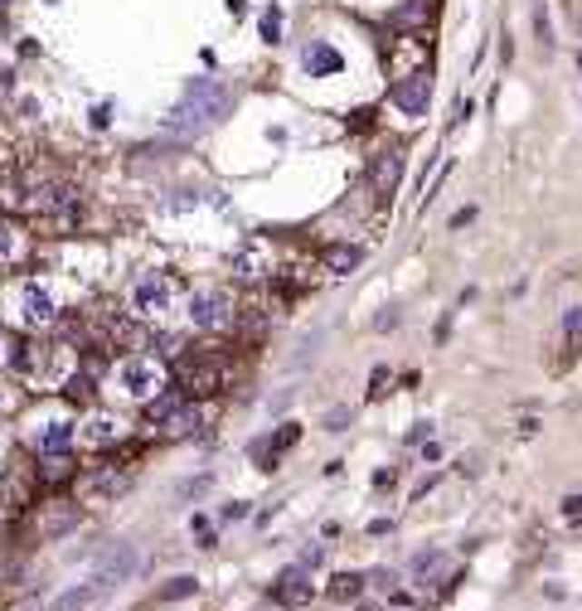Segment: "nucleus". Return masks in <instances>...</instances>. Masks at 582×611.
Returning <instances> with one entry per match:
<instances>
[{"label":"nucleus","mask_w":582,"mask_h":611,"mask_svg":"<svg viewBox=\"0 0 582 611\" xmlns=\"http://www.w3.org/2000/svg\"><path fill=\"white\" fill-rule=\"evenodd\" d=\"M5 310H10V320H15L25 335L59 330V320H64L59 291H54L44 277H15V281H5Z\"/></svg>","instance_id":"nucleus-1"},{"label":"nucleus","mask_w":582,"mask_h":611,"mask_svg":"<svg viewBox=\"0 0 582 611\" xmlns=\"http://www.w3.org/2000/svg\"><path fill=\"white\" fill-rule=\"evenodd\" d=\"M175 296H180V281L170 277V272H155V267H146V272H136L132 281H126L122 310H126L136 325H165L170 310H175Z\"/></svg>","instance_id":"nucleus-2"},{"label":"nucleus","mask_w":582,"mask_h":611,"mask_svg":"<svg viewBox=\"0 0 582 611\" xmlns=\"http://www.w3.org/2000/svg\"><path fill=\"white\" fill-rule=\"evenodd\" d=\"M107 389L122 398V403H136V408H146L161 389H170V369L155 360V354H122L117 364H112V374H107Z\"/></svg>","instance_id":"nucleus-3"},{"label":"nucleus","mask_w":582,"mask_h":611,"mask_svg":"<svg viewBox=\"0 0 582 611\" xmlns=\"http://www.w3.org/2000/svg\"><path fill=\"white\" fill-rule=\"evenodd\" d=\"M184 316H190L194 330L204 335H229L238 325V301L229 287H194L184 296Z\"/></svg>","instance_id":"nucleus-4"},{"label":"nucleus","mask_w":582,"mask_h":611,"mask_svg":"<svg viewBox=\"0 0 582 611\" xmlns=\"http://www.w3.org/2000/svg\"><path fill=\"white\" fill-rule=\"evenodd\" d=\"M175 383L190 398H214L223 389V360L209 345H194V350H180L175 354Z\"/></svg>","instance_id":"nucleus-5"},{"label":"nucleus","mask_w":582,"mask_h":611,"mask_svg":"<svg viewBox=\"0 0 582 611\" xmlns=\"http://www.w3.org/2000/svg\"><path fill=\"white\" fill-rule=\"evenodd\" d=\"M74 442H78V418L68 413V408L39 413V422L25 432V447H30L35 457H64V451H74Z\"/></svg>","instance_id":"nucleus-6"},{"label":"nucleus","mask_w":582,"mask_h":611,"mask_svg":"<svg viewBox=\"0 0 582 611\" xmlns=\"http://www.w3.org/2000/svg\"><path fill=\"white\" fill-rule=\"evenodd\" d=\"M35 515H30V524H35V538L39 544H54V538H68L83 524V505L78 500H68V495H54V490H44V500L39 505H30Z\"/></svg>","instance_id":"nucleus-7"},{"label":"nucleus","mask_w":582,"mask_h":611,"mask_svg":"<svg viewBox=\"0 0 582 611\" xmlns=\"http://www.w3.org/2000/svg\"><path fill=\"white\" fill-rule=\"evenodd\" d=\"M78 442L93 447L97 457H112V451L132 447V422L117 418V413H107V408H97V413H88L78 422Z\"/></svg>","instance_id":"nucleus-8"},{"label":"nucleus","mask_w":582,"mask_h":611,"mask_svg":"<svg viewBox=\"0 0 582 611\" xmlns=\"http://www.w3.org/2000/svg\"><path fill=\"white\" fill-rule=\"evenodd\" d=\"M180 103L194 112L204 126H214V122H223L233 112V93L223 88L219 78H194V83H184V93H180Z\"/></svg>","instance_id":"nucleus-9"},{"label":"nucleus","mask_w":582,"mask_h":611,"mask_svg":"<svg viewBox=\"0 0 582 611\" xmlns=\"http://www.w3.org/2000/svg\"><path fill=\"white\" fill-rule=\"evenodd\" d=\"M74 486H78L83 495H97V500H117V495H122L126 486H132V471L103 457V466H83Z\"/></svg>","instance_id":"nucleus-10"},{"label":"nucleus","mask_w":582,"mask_h":611,"mask_svg":"<svg viewBox=\"0 0 582 611\" xmlns=\"http://www.w3.org/2000/svg\"><path fill=\"white\" fill-rule=\"evenodd\" d=\"M403 184V151L383 146L379 155H369V194L374 199H393Z\"/></svg>","instance_id":"nucleus-11"},{"label":"nucleus","mask_w":582,"mask_h":611,"mask_svg":"<svg viewBox=\"0 0 582 611\" xmlns=\"http://www.w3.org/2000/svg\"><path fill=\"white\" fill-rule=\"evenodd\" d=\"M233 272H238V281H252V287H262V281H272L281 267L272 262V248L262 243V238H252V243H243L233 252Z\"/></svg>","instance_id":"nucleus-12"},{"label":"nucleus","mask_w":582,"mask_h":611,"mask_svg":"<svg viewBox=\"0 0 582 611\" xmlns=\"http://www.w3.org/2000/svg\"><path fill=\"white\" fill-rule=\"evenodd\" d=\"M432 103V74L428 68H413V74H403L393 83V107L403 112V117H422Z\"/></svg>","instance_id":"nucleus-13"},{"label":"nucleus","mask_w":582,"mask_h":611,"mask_svg":"<svg viewBox=\"0 0 582 611\" xmlns=\"http://www.w3.org/2000/svg\"><path fill=\"white\" fill-rule=\"evenodd\" d=\"M35 252V233L25 229L20 219L0 214V272H10V267H25Z\"/></svg>","instance_id":"nucleus-14"},{"label":"nucleus","mask_w":582,"mask_h":611,"mask_svg":"<svg viewBox=\"0 0 582 611\" xmlns=\"http://www.w3.org/2000/svg\"><path fill=\"white\" fill-rule=\"evenodd\" d=\"M136 567H141V548H136V544H112L103 558H97L93 582H103V587H117V582H126Z\"/></svg>","instance_id":"nucleus-15"},{"label":"nucleus","mask_w":582,"mask_h":611,"mask_svg":"<svg viewBox=\"0 0 582 611\" xmlns=\"http://www.w3.org/2000/svg\"><path fill=\"white\" fill-rule=\"evenodd\" d=\"M204 418H209L204 398H184V403L175 408V413H170V418H165V428H161V437H170V442H190V437H200V428H204Z\"/></svg>","instance_id":"nucleus-16"},{"label":"nucleus","mask_w":582,"mask_h":611,"mask_svg":"<svg viewBox=\"0 0 582 611\" xmlns=\"http://www.w3.org/2000/svg\"><path fill=\"white\" fill-rule=\"evenodd\" d=\"M311 596H316V587H311V567H281L277 582H272V602L277 606H306Z\"/></svg>","instance_id":"nucleus-17"},{"label":"nucleus","mask_w":582,"mask_h":611,"mask_svg":"<svg viewBox=\"0 0 582 611\" xmlns=\"http://www.w3.org/2000/svg\"><path fill=\"white\" fill-rule=\"evenodd\" d=\"M83 466L74 461V451H64V457H39L35 466V480H39V490H59V486H74Z\"/></svg>","instance_id":"nucleus-18"},{"label":"nucleus","mask_w":582,"mask_h":611,"mask_svg":"<svg viewBox=\"0 0 582 611\" xmlns=\"http://www.w3.org/2000/svg\"><path fill=\"white\" fill-rule=\"evenodd\" d=\"M107 592L112 587H103V582H78V587H68V592L54 596L49 611H97L107 602Z\"/></svg>","instance_id":"nucleus-19"},{"label":"nucleus","mask_w":582,"mask_h":611,"mask_svg":"<svg viewBox=\"0 0 582 611\" xmlns=\"http://www.w3.org/2000/svg\"><path fill=\"white\" fill-rule=\"evenodd\" d=\"M301 64H306L311 78H330V74H340V54H335L330 39H311L306 54H301Z\"/></svg>","instance_id":"nucleus-20"},{"label":"nucleus","mask_w":582,"mask_h":611,"mask_svg":"<svg viewBox=\"0 0 582 611\" xmlns=\"http://www.w3.org/2000/svg\"><path fill=\"white\" fill-rule=\"evenodd\" d=\"M360 262H364V248H360V243H330V248L321 252V267H325L330 277H350Z\"/></svg>","instance_id":"nucleus-21"},{"label":"nucleus","mask_w":582,"mask_h":611,"mask_svg":"<svg viewBox=\"0 0 582 611\" xmlns=\"http://www.w3.org/2000/svg\"><path fill=\"white\" fill-rule=\"evenodd\" d=\"M325 592H330V602H360L369 592V573H335Z\"/></svg>","instance_id":"nucleus-22"},{"label":"nucleus","mask_w":582,"mask_h":611,"mask_svg":"<svg viewBox=\"0 0 582 611\" xmlns=\"http://www.w3.org/2000/svg\"><path fill=\"white\" fill-rule=\"evenodd\" d=\"M437 567H447V548H422V553H413V558H408V577H413V582H428Z\"/></svg>","instance_id":"nucleus-23"},{"label":"nucleus","mask_w":582,"mask_h":611,"mask_svg":"<svg viewBox=\"0 0 582 611\" xmlns=\"http://www.w3.org/2000/svg\"><path fill=\"white\" fill-rule=\"evenodd\" d=\"M248 461L258 466V471H267V476L277 471L281 451H277V442H272V432H267V437H252V442H248Z\"/></svg>","instance_id":"nucleus-24"},{"label":"nucleus","mask_w":582,"mask_h":611,"mask_svg":"<svg viewBox=\"0 0 582 611\" xmlns=\"http://www.w3.org/2000/svg\"><path fill=\"white\" fill-rule=\"evenodd\" d=\"M200 592V577L180 573V577H165V587H155V602H190Z\"/></svg>","instance_id":"nucleus-25"},{"label":"nucleus","mask_w":582,"mask_h":611,"mask_svg":"<svg viewBox=\"0 0 582 611\" xmlns=\"http://www.w3.org/2000/svg\"><path fill=\"white\" fill-rule=\"evenodd\" d=\"M577 345H582V306H573L563 316V369L577 360Z\"/></svg>","instance_id":"nucleus-26"},{"label":"nucleus","mask_w":582,"mask_h":611,"mask_svg":"<svg viewBox=\"0 0 582 611\" xmlns=\"http://www.w3.org/2000/svg\"><path fill=\"white\" fill-rule=\"evenodd\" d=\"M393 20H399V25H428L432 20V5H428V0H408V5L393 10Z\"/></svg>","instance_id":"nucleus-27"},{"label":"nucleus","mask_w":582,"mask_h":611,"mask_svg":"<svg viewBox=\"0 0 582 611\" xmlns=\"http://www.w3.org/2000/svg\"><path fill=\"white\" fill-rule=\"evenodd\" d=\"M321 340H325V330H311V335L301 340V345H296V354H291V369H306L311 360H316V354H321Z\"/></svg>","instance_id":"nucleus-28"},{"label":"nucleus","mask_w":582,"mask_h":611,"mask_svg":"<svg viewBox=\"0 0 582 611\" xmlns=\"http://www.w3.org/2000/svg\"><path fill=\"white\" fill-rule=\"evenodd\" d=\"M350 422H354V408H345V403H335V408H325L321 428H325V432H350Z\"/></svg>","instance_id":"nucleus-29"},{"label":"nucleus","mask_w":582,"mask_h":611,"mask_svg":"<svg viewBox=\"0 0 582 611\" xmlns=\"http://www.w3.org/2000/svg\"><path fill=\"white\" fill-rule=\"evenodd\" d=\"M15 408H25V389H15V383H0V418L15 413Z\"/></svg>","instance_id":"nucleus-30"},{"label":"nucleus","mask_w":582,"mask_h":611,"mask_svg":"<svg viewBox=\"0 0 582 611\" xmlns=\"http://www.w3.org/2000/svg\"><path fill=\"white\" fill-rule=\"evenodd\" d=\"M272 442H277V451H291L296 442H301V428H296V422H281V428L272 432Z\"/></svg>","instance_id":"nucleus-31"},{"label":"nucleus","mask_w":582,"mask_h":611,"mask_svg":"<svg viewBox=\"0 0 582 611\" xmlns=\"http://www.w3.org/2000/svg\"><path fill=\"white\" fill-rule=\"evenodd\" d=\"M399 320H403V310H399V306H383L379 316H374V330H379V335H389V330H399Z\"/></svg>","instance_id":"nucleus-32"},{"label":"nucleus","mask_w":582,"mask_h":611,"mask_svg":"<svg viewBox=\"0 0 582 611\" xmlns=\"http://www.w3.org/2000/svg\"><path fill=\"white\" fill-rule=\"evenodd\" d=\"M534 34H538V44H553V30H548V10L544 5H534Z\"/></svg>","instance_id":"nucleus-33"},{"label":"nucleus","mask_w":582,"mask_h":611,"mask_svg":"<svg viewBox=\"0 0 582 611\" xmlns=\"http://www.w3.org/2000/svg\"><path fill=\"white\" fill-rule=\"evenodd\" d=\"M209 486H214V476H194V480H184V486H180V495H184V500H200Z\"/></svg>","instance_id":"nucleus-34"},{"label":"nucleus","mask_w":582,"mask_h":611,"mask_svg":"<svg viewBox=\"0 0 582 611\" xmlns=\"http://www.w3.org/2000/svg\"><path fill=\"white\" fill-rule=\"evenodd\" d=\"M369 587H374V592H393V573H389V567H374V573H369Z\"/></svg>","instance_id":"nucleus-35"},{"label":"nucleus","mask_w":582,"mask_h":611,"mask_svg":"<svg viewBox=\"0 0 582 611\" xmlns=\"http://www.w3.org/2000/svg\"><path fill=\"white\" fill-rule=\"evenodd\" d=\"M325 563V544H306L301 548V567H321Z\"/></svg>","instance_id":"nucleus-36"},{"label":"nucleus","mask_w":582,"mask_h":611,"mask_svg":"<svg viewBox=\"0 0 582 611\" xmlns=\"http://www.w3.org/2000/svg\"><path fill=\"white\" fill-rule=\"evenodd\" d=\"M563 519L582 524V495H563Z\"/></svg>","instance_id":"nucleus-37"},{"label":"nucleus","mask_w":582,"mask_h":611,"mask_svg":"<svg viewBox=\"0 0 582 611\" xmlns=\"http://www.w3.org/2000/svg\"><path fill=\"white\" fill-rule=\"evenodd\" d=\"M389 606H393V611H413V592H399V587H393V592H389Z\"/></svg>","instance_id":"nucleus-38"},{"label":"nucleus","mask_w":582,"mask_h":611,"mask_svg":"<svg viewBox=\"0 0 582 611\" xmlns=\"http://www.w3.org/2000/svg\"><path fill=\"white\" fill-rule=\"evenodd\" d=\"M428 437H432V422H418V428H413V432H408V447L428 442Z\"/></svg>","instance_id":"nucleus-39"},{"label":"nucleus","mask_w":582,"mask_h":611,"mask_svg":"<svg viewBox=\"0 0 582 611\" xmlns=\"http://www.w3.org/2000/svg\"><path fill=\"white\" fill-rule=\"evenodd\" d=\"M262 34H267V44H277V10L262 20Z\"/></svg>","instance_id":"nucleus-40"},{"label":"nucleus","mask_w":582,"mask_h":611,"mask_svg":"<svg viewBox=\"0 0 582 611\" xmlns=\"http://www.w3.org/2000/svg\"><path fill=\"white\" fill-rule=\"evenodd\" d=\"M369 534H374V538H383V534H393V519H374V524H369Z\"/></svg>","instance_id":"nucleus-41"},{"label":"nucleus","mask_w":582,"mask_h":611,"mask_svg":"<svg viewBox=\"0 0 582 611\" xmlns=\"http://www.w3.org/2000/svg\"><path fill=\"white\" fill-rule=\"evenodd\" d=\"M466 223H476V209H461V214L451 219V229H466Z\"/></svg>","instance_id":"nucleus-42"},{"label":"nucleus","mask_w":582,"mask_h":611,"mask_svg":"<svg viewBox=\"0 0 582 611\" xmlns=\"http://www.w3.org/2000/svg\"><path fill=\"white\" fill-rule=\"evenodd\" d=\"M5 544H10V515L0 509V548H5Z\"/></svg>","instance_id":"nucleus-43"},{"label":"nucleus","mask_w":582,"mask_h":611,"mask_svg":"<svg viewBox=\"0 0 582 611\" xmlns=\"http://www.w3.org/2000/svg\"><path fill=\"white\" fill-rule=\"evenodd\" d=\"M107 112H112V103H103V107H93V126H107Z\"/></svg>","instance_id":"nucleus-44"},{"label":"nucleus","mask_w":582,"mask_h":611,"mask_svg":"<svg viewBox=\"0 0 582 611\" xmlns=\"http://www.w3.org/2000/svg\"><path fill=\"white\" fill-rule=\"evenodd\" d=\"M10 577H15V573H10V563H5V558H0V592H5V587H10Z\"/></svg>","instance_id":"nucleus-45"},{"label":"nucleus","mask_w":582,"mask_h":611,"mask_svg":"<svg viewBox=\"0 0 582 611\" xmlns=\"http://www.w3.org/2000/svg\"><path fill=\"white\" fill-rule=\"evenodd\" d=\"M577 64H582V15H577Z\"/></svg>","instance_id":"nucleus-46"},{"label":"nucleus","mask_w":582,"mask_h":611,"mask_svg":"<svg viewBox=\"0 0 582 611\" xmlns=\"http://www.w3.org/2000/svg\"><path fill=\"white\" fill-rule=\"evenodd\" d=\"M360 611H383V606H360Z\"/></svg>","instance_id":"nucleus-47"}]
</instances>
